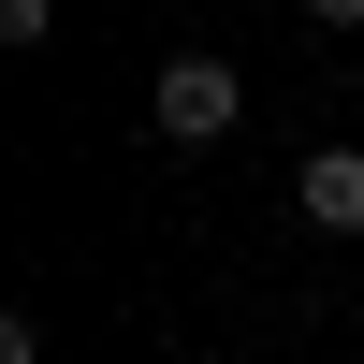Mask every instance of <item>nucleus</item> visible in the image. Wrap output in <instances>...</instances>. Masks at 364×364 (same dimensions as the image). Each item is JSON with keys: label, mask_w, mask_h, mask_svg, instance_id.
<instances>
[{"label": "nucleus", "mask_w": 364, "mask_h": 364, "mask_svg": "<svg viewBox=\"0 0 364 364\" xmlns=\"http://www.w3.org/2000/svg\"><path fill=\"white\" fill-rule=\"evenodd\" d=\"M306 29H364V0H306Z\"/></svg>", "instance_id": "4"}, {"label": "nucleus", "mask_w": 364, "mask_h": 364, "mask_svg": "<svg viewBox=\"0 0 364 364\" xmlns=\"http://www.w3.org/2000/svg\"><path fill=\"white\" fill-rule=\"evenodd\" d=\"M58 29V0H0V44H44Z\"/></svg>", "instance_id": "3"}, {"label": "nucleus", "mask_w": 364, "mask_h": 364, "mask_svg": "<svg viewBox=\"0 0 364 364\" xmlns=\"http://www.w3.org/2000/svg\"><path fill=\"white\" fill-rule=\"evenodd\" d=\"M146 117H161V146H219L233 117H248V87H233V58H161Z\"/></svg>", "instance_id": "1"}, {"label": "nucleus", "mask_w": 364, "mask_h": 364, "mask_svg": "<svg viewBox=\"0 0 364 364\" xmlns=\"http://www.w3.org/2000/svg\"><path fill=\"white\" fill-rule=\"evenodd\" d=\"M291 204H306V233H364V146H306Z\"/></svg>", "instance_id": "2"}]
</instances>
